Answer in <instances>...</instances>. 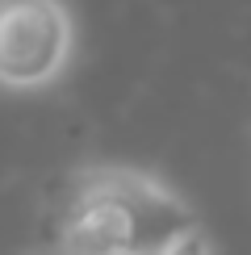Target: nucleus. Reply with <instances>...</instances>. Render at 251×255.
<instances>
[{
	"label": "nucleus",
	"mask_w": 251,
	"mask_h": 255,
	"mask_svg": "<svg viewBox=\"0 0 251 255\" xmlns=\"http://www.w3.org/2000/svg\"><path fill=\"white\" fill-rule=\"evenodd\" d=\"M201 230L197 209L159 172L134 163H84L67 180L55 255H163Z\"/></svg>",
	"instance_id": "nucleus-1"
},
{
	"label": "nucleus",
	"mask_w": 251,
	"mask_h": 255,
	"mask_svg": "<svg viewBox=\"0 0 251 255\" xmlns=\"http://www.w3.org/2000/svg\"><path fill=\"white\" fill-rule=\"evenodd\" d=\"M80 59V21L67 0H0V92L59 88Z\"/></svg>",
	"instance_id": "nucleus-2"
},
{
	"label": "nucleus",
	"mask_w": 251,
	"mask_h": 255,
	"mask_svg": "<svg viewBox=\"0 0 251 255\" xmlns=\"http://www.w3.org/2000/svg\"><path fill=\"white\" fill-rule=\"evenodd\" d=\"M163 255H214V247H209V239H205V230H193L188 239H180L176 247H167Z\"/></svg>",
	"instance_id": "nucleus-3"
},
{
	"label": "nucleus",
	"mask_w": 251,
	"mask_h": 255,
	"mask_svg": "<svg viewBox=\"0 0 251 255\" xmlns=\"http://www.w3.org/2000/svg\"><path fill=\"white\" fill-rule=\"evenodd\" d=\"M29 255H55V251H50V247H38V251H29Z\"/></svg>",
	"instance_id": "nucleus-4"
}]
</instances>
